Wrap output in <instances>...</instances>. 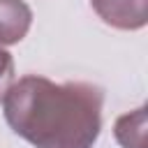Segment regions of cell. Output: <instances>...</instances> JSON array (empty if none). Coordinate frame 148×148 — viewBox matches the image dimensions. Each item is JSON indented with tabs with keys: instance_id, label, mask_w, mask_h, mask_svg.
<instances>
[{
	"instance_id": "6da1fadb",
	"label": "cell",
	"mask_w": 148,
	"mask_h": 148,
	"mask_svg": "<svg viewBox=\"0 0 148 148\" xmlns=\"http://www.w3.org/2000/svg\"><path fill=\"white\" fill-rule=\"evenodd\" d=\"M14 134L35 148H92L102 130L104 92L86 81L56 83L28 74L2 99Z\"/></svg>"
},
{
	"instance_id": "7a4b0ae2",
	"label": "cell",
	"mask_w": 148,
	"mask_h": 148,
	"mask_svg": "<svg viewBox=\"0 0 148 148\" xmlns=\"http://www.w3.org/2000/svg\"><path fill=\"white\" fill-rule=\"evenodd\" d=\"M97 16L118 30H139L148 23V0H90Z\"/></svg>"
},
{
	"instance_id": "3957f363",
	"label": "cell",
	"mask_w": 148,
	"mask_h": 148,
	"mask_svg": "<svg viewBox=\"0 0 148 148\" xmlns=\"http://www.w3.org/2000/svg\"><path fill=\"white\" fill-rule=\"evenodd\" d=\"M32 25V9L23 0H0V46L21 42Z\"/></svg>"
},
{
	"instance_id": "277c9868",
	"label": "cell",
	"mask_w": 148,
	"mask_h": 148,
	"mask_svg": "<svg viewBox=\"0 0 148 148\" xmlns=\"http://www.w3.org/2000/svg\"><path fill=\"white\" fill-rule=\"evenodd\" d=\"M116 141L123 148H148V116L146 106H139L120 116L113 125Z\"/></svg>"
},
{
	"instance_id": "5b68a950",
	"label": "cell",
	"mask_w": 148,
	"mask_h": 148,
	"mask_svg": "<svg viewBox=\"0 0 148 148\" xmlns=\"http://www.w3.org/2000/svg\"><path fill=\"white\" fill-rule=\"evenodd\" d=\"M12 86H14V58L5 46H0V102L5 99Z\"/></svg>"
}]
</instances>
